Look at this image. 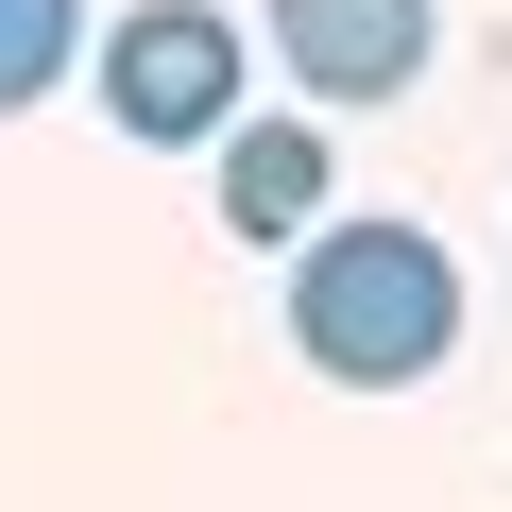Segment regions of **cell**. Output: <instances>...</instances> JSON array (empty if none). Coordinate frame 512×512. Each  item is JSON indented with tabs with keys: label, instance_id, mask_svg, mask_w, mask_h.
Wrapping results in <instances>:
<instances>
[{
	"label": "cell",
	"instance_id": "cell-4",
	"mask_svg": "<svg viewBox=\"0 0 512 512\" xmlns=\"http://www.w3.org/2000/svg\"><path fill=\"white\" fill-rule=\"evenodd\" d=\"M205 171H222V239H325V120H239Z\"/></svg>",
	"mask_w": 512,
	"mask_h": 512
},
{
	"label": "cell",
	"instance_id": "cell-3",
	"mask_svg": "<svg viewBox=\"0 0 512 512\" xmlns=\"http://www.w3.org/2000/svg\"><path fill=\"white\" fill-rule=\"evenodd\" d=\"M427 0H274V69L308 86V103H393L410 69H427Z\"/></svg>",
	"mask_w": 512,
	"mask_h": 512
},
{
	"label": "cell",
	"instance_id": "cell-2",
	"mask_svg": "<svg viewBox=\"0 0 512 512\" xmlns=\"http://www.w3.org/2000/svg\"><path fill=\"white\" fill-rule=\"evenodd\" d=\"M103 120L154 154H222L239 137V18L222 0H137L103 35Z\"/></svg>",
	"mask_w": 512,
	"mask_h": 512
},
{
	"label": "cell",
	"instance_id": "cell-1",
	"mask_svg": "<svg viewBox=\"0 0 512 512\" xmlns=\"http://www.w3.org/2000/svg\"><path fill=\"white\" fill-rule=\"evenodd\" d=\"M444 342H461V256L427 222H325L291 256V359L308 376L410 393V376H444Z\"/></svg>",
	"mask_w": 512,
	"mask_h": 512
},
{
	"label": "cell",
	"instance_id": "cell-5",
	"mask_svg": "<svg viewBox=\"0 0 512 512\" xmlns=\"http://www.w3.org/2000/svg\"><path fill=\"white\" fill-rule=\"evenodd\" d=\"M69 52H86V0H0V120L52 103V86H69Z\"/></svg>",
	"mask_w": 512,
	"mask_h": 512
}]
</instances>
